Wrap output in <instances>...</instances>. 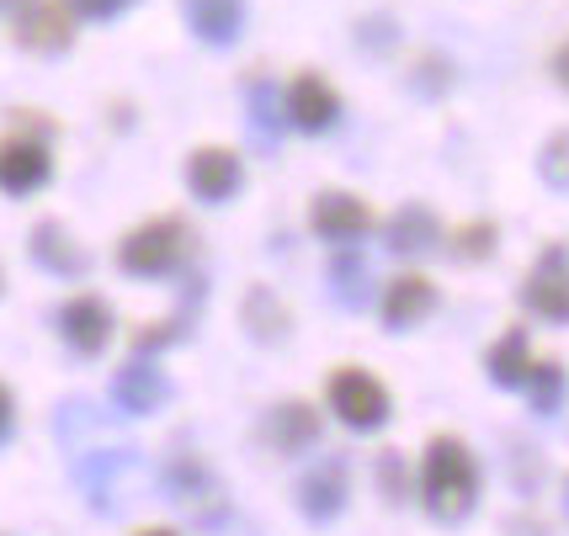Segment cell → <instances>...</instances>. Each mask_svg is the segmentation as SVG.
<instances>
[{"mask_svg":"<svg viewBox=\"0 0 569 536\" xmlns=\"http://www.w3.org/2000/svg\"><path fill=\"white\" fill-rule=\"evenodd\" d=\"M421 505L437 520H463L479 505V463L458 436H431L421 457Z\"/></svg>","mask_w":569,"mask_h":536,"instance_id":"6da1fadb","label":"cell"},{"mask_svg":"<svg viewBox=\"0 0 569 536\" xmlns=\"http://www.w3.org/2000/svg\"><path fill=\"white\" fill-rule=\"evenodd\" d=\"M11 38L32 53H59L74 43V11L70 0H22L11 11Z\"/></svg>","mask_w":569,"mask_h":536,"instance_id":"52a82bcc","label":"cell"},{"mask_svg":"<svg viewBox=\"0 0 569 536\" xmlns=\"http://www.w3.org/2000/svg\"><path fill=\"white\" fill-rule=\"evenodd\" d=\"M32 261L53 276H80L86 271V250L64 234V223H38L32 229Z\"/></svg>","mask_w":569,"mask_h":536,"instance_id":"ac0fdd59","label":"cell"},{"mask_svg":"<svg viewBox=\"0 0 569 536\" xmlns=\"http://www.w3.org/2000/svg\"><path fill=\"white\" fill-rule=\"evenodd\" d=\"M431 309H437V282L421 276V271H399V276H389V287L378 297V314H383L389 330H416Z\"/></svg>","mask_w":569,"mask_h":536,"instance_id":"8fae6325","label":"cell"},{"mask_svg":"<svg viewBox=\"0 0 569 536\" xmlns=\"http://www.w3.org/2000/svg\"><path fill=\"white\" fill-rule=\"evenodd\" d=\"M112 404H118L123 415H154V409L166 404V377H160V366L149 362V356H133V362L112 377Z\"/></svg>","mask_w":569,"mask_h":536,"instance_id":"4fadbf2b","label":"cell"},{"mask_svg":"<svg viewBox=\"0 0 569 536\" xmlns=\"http://www.w3.org/2000/svg\"><path fill=\"white\" fill-rule=\"evenodd\" d=\"M437 240H442V223H437V213L421 208V202H405L399 213L383 219V244H389L395 255H426Z\"/></svg>","mask_w":569,"mask_h":536,"instance_id":"2e32d148","label":"cell"},{"mask_svg":"<svg viewBox=\"0 0 569 536\" xmlns=\"http://www.w3.org/2000/svg\"><path fill=\"white\" fill-rule=\"evenodd\" d=\"M490 383L496 388H521L527 383V372H532V351H527V330H506L496 345H490Z\"/></svg>","mask_w":569,"mask_h":536,"instance_id":"d6986e66","label":"cell"},{"mask_svg":"<svg viewBox=\"0 0 569 536\" xmlns=\"http://www.w3.org/2000/svg\"><path fill=\"white\" fill-rule=\"evenodd\" d=\"M246 330L256 341H282L288 335V309L272 287H250L246 293Z\"/></svg>","mask_w":569,"mask_h":536,"instance_id":"ffe728a7","label":"cell"},{"mask_svg":"<svg viewBox=\"0 0 569 536\" xmlns=\"http://www.w3.org/2000/svg\"><path fill=\"white\" fill-rule=\"evenodd\" d=\"M166 488L176 494V505H187L198 520H219L223 515L219 478H213L198 457H176V463H166Z\"/></svg>","mask_w":569,"mask_h":536,"instance_id":"7c38bea8","label":"cell"},{"mask_svg":"<svg viewBox=\"0 0 569 536\" xmlns=\"http://www.w3.org/2000/svg\"><path fill=\"white\" fill-rule=\"evenodd\" d=\"M0 6H11V11H17V6H22V0H0Z\"/></svg>","mask_w":569,"mask_h":536,"instance_id":"f546056e","label":"cell"},{"mask_svg":"<svg viewBox=\"0 0 569 536\" xmlns=\"http://www.w3.org/2000/svg\"><path fill=\"white\" fill-rule=\"evenodd\" d=\"M330 276H336V297H347L351 309L368 297V271L357 261V250H341V255L330 261Z\"/></svg>","mask_w":569,"mask_h":536,"instance_id":"7402d4cb","label":"cell"},{"mask_svg":"<svg viewBox=\"0 0 569 536\" xmlns=\"http://www.w3.org/2000/svg\"><path fill=\"white\" fill-rule=\"evenodd\" d=\"M11 419H17V404H11V388L0 383V441L11 436Z\"/></svg>","mask_w":569,"mask_h":536,"instance_id":"4316f807","label":"cell"},{"mask_svg":"<svg viewBox=\"0 0 569 536\" xmlns=\"http://www.w3.org/2000/svg\"><path fill=\"white\" fill-rule=\"evenodd\" d=\"M452 261H485L490 250H496V223L490 219H479V223H463L458 234H452Z\"/></svg>","mask_w":569,"mask_h":536,"instance_id":"603a6c76","label":"cell"},{"mask_svg":"<svg viewBox=\"0 0 569 536\" xmlns=\"http://www.w3.org/2000/svg\"><path fill=\"white\" fill-rule=\"evenodd\" d=\"M527 398H532V409L538 415H553L559 404H565V366L559 362H532V372H527Z\"/></svg>","mask_w":569,"mask_h":536,"instance_id":"44dd1931","label":"cell"},{"mask_svg":"<svg viewBox=\"0 0 569 536\" xmlns=\"http://www.w3.org/2000/svg\"><path fill=\"white\" fill-rule=\"evenodd\" d=\"M192 250H198L192 223L176 219V213H160V219H144L139 229H128L123 240H118V266L128 276L160 282V276H176V271L187 266Z\"/></svg>","mask_w":569,"mask_h":536,"instance_id":"7a4b0ae2","label":"cell"},{"mask_svg":"<svg viewBox=\"0 0 569 536\" xmlns=\"http://www.w3.org/2000/svg\"><path fill=\"white\" fill-rule=\"evenodd\" d=\"M267 441H272L282 457H298L320 441V409L303 404V398H282L272 415H267Z\"/></svg>","mask_w":569,"mask_h":536,"instance_id":"5bb4252c","label":"cell"},{"mask_svg":"<svg viewBox=\"0 0 569 536\" xmlns=\"http://www.w3.org/2000/svg\"><path fill=\"white\" fill-rule=\"evenodd\" d=\"M133 0H70L74 17H86V22H112L118 11H128Z\"/></svg>","mask_w":569,"mask_h":536,"instance_id":"d4e9b609","label":"cell"},{"mask_svg":"<svg viewBox=\"0 0 569 536\" xmlns=\"http://www.w3.org/2000/svg\"><path fill=\"white\" fill-rule=\"evenodd\" d=\"M521 303L548 324H569V250L565 244H548L538 255V266L527 271L521 282Z\"/></svg>","mask_w":569,"mask_h":536,"instance_id":"ba28073f","label":"cell"},{"mask_svg":"<svg viewBox=\"0 0 569 536\" xmlns=\"http://www.w3.org/2000/svg\"><path fill=\"white\" fill-rule=\"evenodd\" d=\"M538 171H543V181L553 186V192H569V128L565 133H553L543 144V154H538Z\"/></svg>","mask_w":569,"mask_h":536,"instance_id":"cb8c5ba5","label":"cell"},{"mask_svg":"<svg viewBox=\"0 0 569 536\" xmlns=\"http://www.w3.org/2000/svg\"><path fill=\"white\" fill-rule=\"evenodd\" d=\"M53 181V154H49V128L32 133L17 128L0 139V192L6 196H32L38 186Z\"/></svg>","mask_w":569,"mask_h":536,"instance_id":"277c9868","label":"cell"},{"mask_svg":"<svg viewBox=\"0 0 569 536\" xmlns=\"http://www.w3.org/2000/svg\"><path fill=\"white\" fill-rule=\"evenodd\" d=\"M133 536H181V532H171V526H144V532H133Z\"/></svg>","mask_w":569,"mask_h":536,"instance_id":"f1b7e54d","label":"cell"},{"mask_svg":"<svg viewBox=\"0 0 569 536\" xmlns=\"http://www.w3.org/2000/svg\"><path fill=\"white\" fill-rule=\"evenodd\" d=\"M378 488H389V499H405V478H399L395 457H383V463H378Z\"/></svg>","mask_w":569,"mask_h":536,"instance_id":"484cf974","label":"cell"},{"mask_svg":"<svg viewBox=\"0 0 569 536\" xmlns=\"http://www.w3.org/2000/svg\"><path fill=\"white\" fill-rule=\"evenodd\" d=\"M553 74H559V85L569 91V38L559 43V53H553Z\"/></svg>","mask_w":569,"mask_h":536,"instance_id":"83f0119b","label":"cell"},{"mask_svg":"<svg viewBox=\"0 0 569 536\" xmlns=\"http://www.w3.org/2000/svg\"><path fill=\"white\" fill-rule=\"evenodd\" d=\"M282 122L298 128V133H325L330 122L341 118V97H336V85L325 80L320 70H298L288 85H282Z\"/></svg>","mask_w":569,"mask_h":536,"instance_id":"5b68a950","label":"cell"},{"mask_svg":"<svg viewBox=\"0 0 569 536\" xmlns=\"http://www.w3.org/2000/svg\"><path fill=\"white\" fill-rule=\"evenodd\" d=\"M309 229L325 244H351L372 229V208L357 192H320L315 208H309Z\"/></svg>","mask_w":569,"mask_h":536,"instance_id":"30bf717a","label":"cell"},{"mask_svg":"<svg viewBox=\"0 0 569 536\" xmlns=\"http://www.w3.org/2000/svg\"><path fill=\"white\" fill-rule=\"evenodd\" d=\"M325 404L336 409V419L341 425H351V431H378V425H389V415H395V398H389V388L372 377L368 366H336L330 377H325Z\"/></svg>","mask_w":569,"mask_h":536,"instance_id":"3957f363","label":"cell"},{"mask_svg":"<svg viewBox=\"0 0 569 536\" xmlns=\"http://www.w3.org/2000/svg\"><path fill=\"white\" fill-rule=\"evenodd\" d=\"M565 505H569V484H565Z\"/></svg>","mask_w":569,"mask_h":536,"instance_id":"4dcf8cb0","label":"cell"},{"mask_svg":"<svg viewBox=\"0 0 569 536\" xmlns=\"http://www.w3.org/2000/svg\"><path fill=\"white\" fill-rule=\"evenodd\" d=\"M347 467L341 463H320L315 473H303V484H298V510L309 515V520H336V515L347 510Z\"/></svg>","mask_w":569,"mask_h":536,"instance_id":"9a60e30c","label":"cell"},{"mask_svg":"<svg viewBox=\"0 0 569 536\" xmlns=\"http://www.w3.org/2000/svg\"><path fill=\"white\" fill-rule=\"evenodd\" d=\"M187 27L198 32L202 43L229 49L246 32V0H187Z\"/></svg>","mask_w":569,"mask_h":536,"instance_id":"e0dca14e","label":"cell"},{"mask_svg":"<svg viewBox=\"0 0 569 536\" xmlns=\"http://www.w3.org/2000/svg\"><path fill=\"white\" fill-rule=\"evenodd\" d=\"M59 335H64L74 356H101L118 335V318H112L101 293H70L59 303Z\"/></svg>","mask_w":569,"mask_h":536,"instance_id":"8992f818","label":"cell"},{"mask_svg":"<svg viewBox=\"0 0 569 536\" xmlns=\"http://www.w3.org/2000/svg\"><path fill=\"white\" fill-rule=\"evenodd\" d=\"M240 181H246V165H240V154L223 144H202L192 149V160H187V186L198 202H229V196L240 192Z\"/></svg>","mask_w":569,"mask_h":536,"instance_id":"9c48e42d","label":"cell"}]
</instances>
